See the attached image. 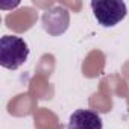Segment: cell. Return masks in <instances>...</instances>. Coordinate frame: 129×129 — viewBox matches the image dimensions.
Instances as JSON below:
<instances>
[{
	"mask_svg": "<svg viewBox=\"0 0 129 129\" xmlns=\"http://www.w3.org/2000/svg\"><path fill=\"white\" fill-rule=\"evenodd\" d=\"M70 23V14L66 8L53 6L43 14V27L47 34L56 37L67 30Z\"/></svg>",
	"mask_w": 129,
	"mask_h": 129,
	"instance_id": "cell-3",
	"label": "cell"
},
{
	"mask_svg": "<svg viewBox=\"0 0 129 129\" xmlns=\"http://www.w3.org/2000/svg\"><path fill=\"white\" fill-rule=\"evenodd\" d=\"M29 56L27 43L17 35H3L0 38V66L8 70H17Z\"/></svg>",
	"mask_w": 129,
	"mask_h": 129,
	"instance_id": "cell-1",
	"label": "cell"
},
{
	"mask_svg": "<svg viewBox=\"0 0 129 129\" xmlns=\"http://www.w3.org/2000/svg\"><path fill=\"white\" fill-rule=\"evenodd\" d=\"M102 117L91 109H78L70 115L67 129H102Z\"/></svg>",
	"mask_w": 129,
	"mask_h": 129,
	"instance_id": "cell-4",
	"label": "cell"
},
{
	"mask_svg": "<svg viewBox=\"0 0 129 129\" xmlns=\"http://www.w3.org/2000/svg\"><path fill=\"white\" fill-rule=\"evenodd\" d=\"M93 15L102 27H114L127 14L126 3L121 0H97L91 2Z\"/></svg>",
	"mask_w": 129,
	"mask_h": 129,
	"instance_id": "cell-2",
	"label": "cell"
}]
</instances>
